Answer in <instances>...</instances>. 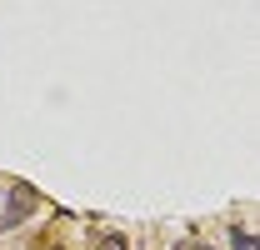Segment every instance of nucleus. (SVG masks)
I'll return each instance as SVG.
<instances>
[{
    "mask_svg": "<svg viewBox=\"0 0 260 250\" xmlns=\"http://www.w3.org/2000/svg\"><path fill=\"white\" fill-rule=\"evenodd\" d=\"M180 250H210V245H195V240H190V245H180Z\"/></svg>",
    "mask_w": 260,
    "mask_h": 250,
    "instance_id": "4",
    "label": "nucleus"
},
{
    "mask_svg": "<svg viewBox=\"0 0 260 250\" xmlns=\"http://www.w3.org/2000/svg\"><path fill=\"white\" fill-rule=\"evenodd\" d=\"M230 240H235V250H255V235H250L245 225H235V230H230Z\"/></svg>",
    "mask_w": 260,
    "mask_h": 250,
    "instance_id": "2",
    "label": "nucleus"
},
{
    "mask_svg": "<svg viewBox=\"0 0 260 250\" xmlns=\"http://www.w3.org/2000/svg\"><path fill=\"white\" fill-rule=\"evenodd\" d=\"M100 250H130V245H125V235H105V240H100Z\"/></svg>",
    "mask_w": 260,
    "mask_h": 250,
    "instance_id": "3",
    "label": "nucleus"
},
{
    "mask_svg": "<svg viewBox=\"0 0 260 250\" xmlns=\"http://www.w3.org/2000/svg\"><path fill=\"white\" fill-rule=\"evenodd\" d=\"M30 210H35V190L25 185V180H15V185H0V230L20 225Z\"/></svg>",
    "mask_w": 260,
    "mask_h": 250,
    "instance_id": "1",
    "label": "nucleus"
}]
</instances>
